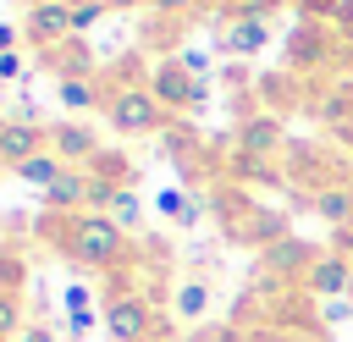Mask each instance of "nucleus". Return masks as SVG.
Segmentation results:
<instances>
[{
    "label": "nucleus",
    "mask_w": 353,
    "mask_h": 342,
    "mask_svg": "<svg viewBox=\"0 0 353 342\" xmlns=\"http://www.w3.org/2000/svg\"><path fill=\"white\" fill-rule=\"evenodd\" d=\"M17 6H39V0H17Z\"/></svg>",
    "instance_id": "obj_34"
},
{
    "label": "nucleus",
    "mask_w": 353,
    "mask_h": 342,
    "mask_svg": "<svg viewBox=\"0 0 353 342\" xmlns=\"http://www.w3.org/2000/svg\"><path fill=\"white\" fill-rule=\"evenodd\" d=\"M99 149H105V143H99V132H94L88 121H77V116L50 121V154H55L61 165H88Z\"/></svg>",
    "instance_id": "obj_7"
},
{
    "label": "nucleus",
    "mask_w": 353,
    "mask_h": 342,
    "mask_svg": "<svg viewBox=\"0 0 353 342\" xmlns=\"http://www.w3.org/2000/svg\"><path fill=\"white\" fill-rule=\"evenodd\" d=\"M105 331H110V342H143V336L160 331V314H154V303H149L138 287H121V281L110 276V292H105Z\"/></svg>",
    "instance_id": "obj_3"
},
{
    "label": "nucleus",
    "mask_w": 353,
    "mask_h": 342,
    "mask_svg": "<svg viewBox=\"0 0 353 342\" xmlns=\"http://www.w3.org/2000/svg\"><path fill=\"white\" fill-rule=\"evenodd\" d=\"M309 298H325V303H336L342 292H353V254H342V248H320L314 254V265L303 270V281H298Z\"/></svg>",
    "instance_id": "obj_5"
},
{
    "label": "nucleus",
    "mask_w": 353,
    "mask_h": 342,
    "mask_svg": "<svg viewBox=\"0 0 353 342\" xmlns=\"http://www.w3.org/2000/svg\"><path fill=\"white\" fill-rule=\"evenodd\" d=\"M193 6H199V0H149V11H154V17H188Z\"/></svg>",
    "instance_id": "obj_27"
},
{
    "label": "nucleus",
    "mask_w": 353,
    "mask_h": 342,
    "mask_svg": "<svg viewBox=\"0 0 353 342\" xmlns=\"http://www.w3.org/2000/svg\"><path fill=\"white\" fill-rule=\"evenodd\" d=\"M265 44H270V22H232L221 33V55H237V61L265 55Z\"/></svg>",
    "instance_id": "obj_14"
},
{
    "label": "nucleus",
    "mask_w": 353,
    "mask_h": 342,
    "mask_svg": "<svg viewBox=\"0 0 353 342\" xmlns=\"http://www.w3.org/2000/svg\"><path fill=\"white\" fill-rule=\"evenodd\" d=\"M143 342H176V336H171V331L160 325V331H154V336H143Z\"/></svg>",
    "instance_id": "obj_32"
},
{
    "label": "nucleus",
    "mask_w": 353,
    "mask_h": 342,
    "mask_svg": "<svg viewBox=\"0 0 353 342\" xmlns=\"http://www.w3.org/2000/svg\"><path fill=\"white\" fill-rule=\"evenodd\" d=\"M0 171H6V165H0Z\"/></svg>",
    "instance_id": "obj_35"
},
{
    "label": "nucleus",
    "mask_w": 353,
    "mask_h": 342,
    "mask_svg": "<svg viewBox=\"0 0 353 342\" xmlns=\"http://www.w3.org/2000/svg\"><path fill=\"white\" fill-rule=\"evenodd\" d=\"M160 138H165V154H171V160H193V154H199V132H193L188 121H171Z\"/></svg>",
    "instance_id": "obj_20"
},
{
    "label": "nucleus",
    "mask_w": 353,
    "mask_h": 342,
    "mask_svg": "<svg viewBox=\"0 0 353 342\" xmlns=\"http://www.w3.org/2000/svg\"><path fill=\"white\" fill-rule=\"evenodd\" d=\"M105 17V6L99 0H72V33H83V28H94Z\"/></svg>",
    "instance_id": "obj_26"
},
{
    "label": "nucleus",
    "mask_w": 353,
    "mask_h": 342,
    "mask_svg": "<svg viewBox=\"0 0 353 342\" xmlns=\"http://www.w3.org/2000/svg\"><path fill=\"white\" fill-rule=\"evenodd\" d=\"M88 171L83 165H72V171H61L50 188H44V215H77V210H88Z\"/></svg>",
    "instance_id": "obj_10"
},
{
    "label": "nucleus",
    "mask_w": 353,
    "mask_h": 342,
    "mask_svg": "<svg viewBox=\"0 0 353 342\" xmlns=\"http://www.w3.org/2000/svg\"><path fill=\"white\" fill-rule=\"evenodd\" d=\"M210 303H215V287H210V276H176V287H171V314L182 320V325H199L204 314H210Z\"/></svg>",
    "instance_id": "obj_12"
},
{
    "label": "nucleus",
    "mask_w": 353,
    "mask_h": 342,
    "mask_svg": "<svg viewBox=\"0 0 353 342\" xmlns=\"http://www.w3.org/2000/svg\"><path fill=\"white\" fill-rule=\"evenodd\" d=\"M105 215H110V221H116V226L127 232V226H138V215H143V204H138V193H132V188H121V193L110 199V210H105Z\"/></svg>",
    "instance_id": "obj_22"
},
{
    "label": "nucleus",
    "mask_w": 353,
    "mask_h": 342,
    "mask_svg": "<svg viewBox=\"0 0 353 342\" xmlns=\"http://www.w3.org/2000/svg\"><path fill=\"white\" fill-rule=\"evenodd\" d=\"M265 171H270V160H254V154H243V149L232 154V177H237V182H254V177H265Z\"/></svg>",
    "instance_id": "obj_25"
},
{
    "label": "nucleus",
    "mask_w": 353,
    "mask_h": 342,
    "mask_svg": "<svg viewBox=\"0 0 353 342\" xmlns=\"http://www.w3.org/2000/svg\"><path fill=\"white\" fill-rule=\"evenodd\" d=\"M105 11H132V6H149V0H99Z\"/></svg>",
    "instance_id": "obj_31"
},
{
    "label": "nucleus",
    "mask_w": 353,
    "mask_h": 342,
    "mask_svg": "<svg viewBox=\"0 0 353 342\" xmlns=\"http://www.w3.org/2000/svg\"><path fill=\"white\" fill-rule=\"evenodd\" d=\"M61 171H72V165H61V160H55V154H50V149H44V154H33V160H22V165H17V171H11V177H17V182H28V188H39V193H44V188H50V182H55V177H61Z\"/></svg>",
    "instance_id": "obj_17"
},
{
    "label": "nucleus",
    "mask_w": 353,
    "mask_h": 342,
    "mask_svg": "<svg viewBox=\"0 0 353 342\" xmlns=\"http://www.w3.org/2000/svg\"><path fill=\"white\" fill-rule=\"evenodd\" d=\"M309 210L320 221H331V226H347L353 221V182H320V188H309Z\"/></svg>",
    "instance_id": "obj_13"
},
{
    "label": "nucleus",
    "mask_w": 353,
    "mask_h": 342,
    "mask_svg": "<svg viewBox=\"0 0 353 342\" xmlns=\"http://www.w3.org/2000/svg\"><path fill=\"white\" fill-rule=\"evenodd\" d=\"M22 39L39 50H61L72 39V0H39L22 17Z\"/></svg>",
    "instance_id": "obj_6"
},
{
    "label": "nucleus",
    "mask_w": 353,
    "mask_h": 342,
    "mask_svg": "<svg viewBox=\"0 0 353 342\" xmlns=\"http://www.w3.org/2000/svg\"><path fill=\"white\" fill-rule=\"evenodd\" d=\"M22 66H28V55H22V50L0 55V77H6V83H11V77H22Z\"/></svg>",
    "instance_id": "obj_28"
},
{
    "label": "nucleus",
    "mask_w": 353,
    "mask_h": 342,
    "mask_svg": "<svg viewBox=\"0 0 353 342\" xmlns=\"http://www.w3.org/2000/svg\"><path fill=\"white\" fill-rule=\"evenodd\" d=\"M17 342H55V336H50V325H44V320H28Z\"/></svg>",
    "instance_id": "obj_29"
},
{
    "label": "nucleus",
    "mask_w": 353,
    "mask_h": 342,
    "mask_svg": "<svg viewBox=\"0 0 353 342\" xmlns=\"http://www.w3.org/2000/svg\"><path fill=\"white\" fill-rule=\"evenodd\" d=\"M44 149H50V127H39V121H0V165L6 171H17L22 160H33Z\"/></svg>",
    "instance_id": "obj_9"
},
{
    "label": "nucleus",
    "mask_w": 353,
    "mask_h": 342,
    "mask_svg": "<svg viewBox=\"0 0 353 342\" xmlns=\"http://www.w3.org/2000/svg\"><path fill=\"white\" fill-rule=\"evenodd\" d=\"M66 314H72V336H83L94 325V309H88V287H66Z\"/></svg>",
    "instance_id": "obj_23"
},
{
    "label": "nucleus",
    "mask_w": 353,
    "mask_h": 342,
    "mask_svg": "<svg viewBox=\"0 0 353 342\" xmlns=\"http://www.w3.org/2000/svg\"><path fill=\"white\" fill-rule=\"evenodd\" d=\"M11 50H17V28H11V22H0V55H11Z\"/></svg>",
    "instance_id": "obj_30"
},
{
    "label": "nucleus",
    "mask_w": 353,
    "mask_h": 342,
    "mask_svg": "<svg viewBox=\"0 0 353 342\" xmlns=\"http://www.w3.org/2000/svg\"><path fill=\"white\" fill-rule=\"evenodd\" d=\"M39 237L72 259V265H88L99 276H121L132 265V243L127 232L110 221V215H94V210H77V215H44L39 221Z\"/></svg>",
    "instance_id": "obj_1"
},
{
    "label": "nucleus",
    "mask_w": 353,
    "mask_h": 342,
    "mask_svg": "<svg viewBox=\"0 0 353 342\" xmlns=\"http://www.w3.org/2000/svg\"><path fill=\"white\" fill-rule=\"evenodd\" d=\"M55 72H61V83H77V77H94V61H88V50L83 44H61V55H55Z\"/></svg>",
    "instance_id": "obj_19"
},
{
    "label": "nucleus",
    "mask_w": 353,
    "mask_h": 342,
    "mask_svg": "<svg viewBox=\"0 0 353 342\" xmlns=\"http://www.w3.org/2000/svg\"><path fill=\"white\" fill-rule=\"evenodd\" d=\"M160 215H165V221H176V226H193V221H199V204H193L188 193L165 188V193H160Z\"/></svg>",
    "instance_id": "obj_21"
},
{
    "label": "nucleus",
    "mask_w": 353,
    "mask_h": 342,
    "mask_svg": "<svg viewBox=\"0 0 353 342\" xmlns=\"http://www.w3.org/2000/svg\"><path fill=\"white\" fill-rule=\"evenodd\" d=\"M99 116H105V127H116L121 138H149V132H165V127H171V116H165V105L149 94V83H116V88H105Z\"/></svg>",
    "instance_id": "obj_2"
},
{
    "label": "nucleus",
    "mask_w": 353,
    "mask_h": 342,
    "mask_svg": "<svg viewBox=\"0 0 353 342\" xmlns=\"http://www.w3.org/2000/svg\"><path fill=\"white\" fill-rule=\"evenodd\" d=\"M55 99H61L72 116H83V110H99V105H105V88H99L94 77H77V83H55Z\"/></svg>",
    "instance_id": "obj_16"
},
{
    "label": "nucleus",
    "mask_w": 353,
    "mask_h": 342,
    "mask_svg": "<svg viewBox=\"0 0 353 342\" xmlns=\"http://www.w3.org/2000/svg\"><path fill=\"white\" fill-rule=\"evenodd\" d=\"M22 298L17 292H0V342H11V336H22Z\"/></svg>",
    "instance_id": "obj_24"
},
{
    "label": "nucleus",
    "mask_w": 353,
    "mask_h": 342,
    "mask_svg": "<svg viewBox=\"0 0 353 342\" xmlns=\"http://www.w3.org/2000/svg\"><path fill=\"white\" fill-rule=\"evenodd\" d=\"M314 254H320V248H309V243H303V237H292V232H287V237H276L270 248H259L265 276H298V281H303V270L314 265Z\"/></svg>",
    "instance_id": "obj_11"
},
{
    "label": "nucleus",
    "mask_w": 353,
    "mask_h": 342,
    "mask_svg": "<svg viewBox=\"0 0 353 342\" xmlns=\"http://www.w3.org/2000/svg\"><path fill=\"white\" fill-rule=\"evenodd\" d=\"M331 44H325V28H303L298 44H292V66H325Z\"/></svg>",
    "instance_id": "obj_18"
},
{
    "label": "nucleus",
    "mask_w": 353,
    "mask_h": 342,
    "mask_svg": "<svg viewBox=\"0 0 353 342\" xmlns=\"http://www.w3.org/2000/svg\"><path fill=\"white\" fill-rule=\"evenodd\" d=\"M199 6H232V0H199Z\"/></svg>",
    "instance_id": "obj_33"
},
{
    "label": "nucleus",
    "mask_w": 353,
    "mask_h": 342,
    "mask_svg": "<svg viewBox=\"0 0 353 342\" xmlns=\"http://www.w3.org/2000/svg\"><path fill=\"white\" fill-rule=\"evenodd\" d=\"M149 83V94L165 105V116H182V110H199L204 99H210V83L204 77H193L176 55H165V61H154V72L143 77Z\"/></svg>",
    "instance_id": "obj_4"
},
{
    "label": "nucleus",
    "mask_w": 353,
    "mask_h": 342,
    "mask_svg": "<svg viewBox=\"0 0 353 342\" xmlns=\"http://www.w3.org/2000/svg\"><path fill=\"white\" fill-rule=\"evenodd\" d=\"M83 171H88L94 182H105V188H132V182H138V165H132L121 149H99Z\"/></svg>",
    "instance_id": "obj_15"
},
{
    "label": "nucleus",
    "mask_w": 353,
    "mask_h": 342,
    "mask_svg": "<svg viewBox=\"0 0 353 342\" xmlns=\"http://www.w3.org/2000/svg\"><path fill=\"white\" fill-rule=\"evenodd\" d=\"M237 149L254 154V160H276V154L287 149V127H281V116H276V110H254V116H243V121H237Z\"/></svg>",
    "instance_id": "obj_8"
}]
</instances>
